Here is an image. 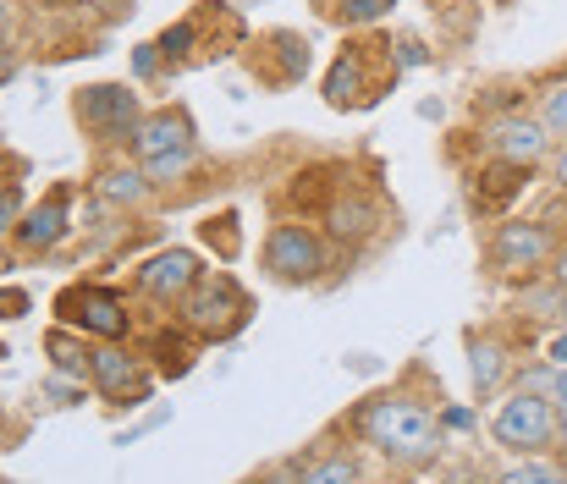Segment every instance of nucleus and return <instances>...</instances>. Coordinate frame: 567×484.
Instances as JSON below:
<instances>
[{
	"instance_id": "obj_4",
	"label": "nucleus",
	"mask_w": 567,
	"mask_h": 484,
	"mask_svg": "<svg viewBox=\"0 0 567 484\" xmlns=\"http://www.w3.org/2000/svg\"><path fill=\"white\" fill-rule=\"evenodd\" d=\"M72 116L100 150H122V144H133V133L144 122V100L133 83H89V89H78Z\"/></svg>"
},
{
	"instance_id": "obj_6",
	"label": "nucleus",
	"mask_w": 567,
	"mask_h": 484,
	"mask_svg": "<svg viewBox=\"0 0 567 484\" xmlns=\"http://www.w3.org/2000/svg\"><path fill=\"white\" fill-rule=\"evenodd\" d=\"M55 320L83 330L89 341H127L133 336V309L116 287H100V281H72L55 292Z\"/></svg>"
},
{
	"instance_id": "obj_34",
	"label": "nucleus",
	"mask_w": 567,
	"mask_h": 484,
	"mask_svg": "<svg viewBox=\"0 0 567 484\" xmlns=\"http://www.w3.org/2000/svg\"><path fill=\"white\" fill-rule=\"evenodd\" d=\"M11 72H17V55H11V44H6V39H0V83H6V78H11Z\"/></svg>"
},
{
	"instance_id": "obj_12",
	"label": "nucleus",
	"mask_w": 567,
	"mask_h": 484,
	"mask_svg": "<svg viewBox=\"0 0 567 484\" xmlns=\"http://www.w3.org/2000/svg\"><path fill=\"white\" fill-rule=\"evenodd\" d=\"M66 231H72V187L61 182V187H50L39 204L22 209V220L11 226V243H17L22 254H50V248L66 243Z\"/></svg>"
},
{
	"instance_id": "obj_9",
	"label": "nucleus",
	"mask_w": 567,
	"mask_h": 484,
	"mask_svg": "<svg viewBox=\"0 0 567 484\" xmlns=\"http://www.w3.org/2000/svg\"><path fill=\"white\" fill-rule=\"evenodd\" d=\"M551 254H557V237L546 220H502L491 237V265L502 276H535L551 265Z\"/></svg>"
},
{
	"instance_id": "obj_35",
	"label": "nucleus",
	"mask_w": 567,
	"mask_h": 484,
	"mask_svg": "<svg viewBox=\"0 0 567 484\" xmlns=\"http://www.w3.org/2000/svg\"><path fill=\"white\" fill-rule=\"evenodd\" d=\"M0 28H6V0H0Z\"/></svg>"
},
{
	"instance_id": "obj_21",
	"label": "nucleus",
	"mask_w": 567,
	"mask_h": 484,
	"mask_svg": "<svg viewBox=\"0 0 567 484\" xmlns=\"http://www.w3.org/2000/svg\"><path fill=\"white\" fill-rule=\"evenodd\" d=\"M507 484H557L567 480V463H551V452H518L507 468H502Z\"/></svg>"
},
{
	"instance_id": "obj_29",
	"label": "nucleus",
	"mask_w": 567,
	"mask_h": 484,
	"mask_svg": "<svg viewBox=\"0 0 567 484\" xmlns=\"http://www.w3.org/2000/svg\"><path fill=\"white\" fill-rule=\"evenodd\" d=\"M551 397H557V419H563V441H567V369H557V385H551Z\"/></svg>"
},
{
	"instance_id": "obj_30",
	"label": "nucleus",
	"mask_w": 567,
	"mask_h": 484,
	"mask_svg": "<svg viewBox=\"0 0 567 484\" xmlns=\"http://www.w3.org/2000/svg\"><path fill=\"white\" fill-rule=\"evenodd\" d=\"M551 182L567 193V144H557V150H551Z\"/></svg>"
},
{
	"instance_id": "obj_5",
	"label": "nucleus",
	"mask_w": 567,
	"mask_h": 484,
	"mask_svg": "<svg viewBox=\"0 0 567 484\" xmlns=\"http://www.w3.org/2000/svg\"><path fill=\"white\" fill-rule=\"evenodd\" d=\"M331 265V248L326 237L309 226V220H276L265 231V276L281 281V287H315Z\"/></svg>"
},
{
	"instance_id": "obj_10",
	"label": "nucleus",
	"mask_w": 567,
	"mask_h": 484,
	"mask_svg": "<svg viewBox=\"0 0 567 484\" xmlns=\"http://www.w3.org/2000/svg\"><path fill=\"white\" fill-rule=\"evenodd\" d=\"M551 150H557V138L546 133L540 111H535V116H529V111H502V116L485 122V155L540 165V161H551Z\"/></svg>"
},
{
	"instance_id": "obj_17",
	"label": "nucleus",
	"mask_w": 567,
	"mask_h": 484,
	"mask_svg": "<svg viewBox=\"0 0 567 484\" xmlns=\"http://www.w3.org/2000/svg\"><path fill=\"white\" fill-rule=\"evenodd\" d=\"M468 374H474V397H496L513 374V352L502 336H468Z\"/></svg>"
},
{
	"instance_id": "obj_27",
	"label": "nucleus",
	"mask_w": 567,
	"mask_h": 484,
	"mask_svg": "<svg viewBox=\"0 0 567 484\" xmlns=\"http://www.w3.org/2000/svg\"><path fill=\"white\" fill-rule=\"evenodd\" d=\"M33 303H28V292L22 287H0V320H22Z\"/></svg>"
},
{
	"instance_id": "obj_31",
	"label": "nucleus",
	"mask_w": 567,
	"mask_h": 484,
	"mask_svg": "<svg viewBox=\"0 0 567 484\" xmlns=\"http://www.w3.org/2000/svg\"><path fill=\"white\" fill-rule=\"evenodd\" d=\"M546 270H551V281H557V287H567V243H557V254H551V265H546Z\"/></svg>"
},
{
	"instance_id": "obj_33",
	"label": "nucleus",
	"mask_w": 567,
	"mask_h": 484,
	"mask_svg": "<svg viewBox=\"0 0 567 484\" xmlns=\"http://www.w3.org/2000/svg\"><path fill=\"white\" fill-rule=\"evenodd\" d=\"M441 424H452V430H468V424H474V413H468V408H446V413H441Z\"/></svg>"
},
{
	"instance_id": "obj_25",
	"label": "nucleus",
	"mask_w": 567,
	"mask_h": 484,
	"mask_svg": "<svg viewBox=\"0 0 567 484\" xmlns=\"http://www.w3.org/2000/svg\"><path fill=\"white\" fill-rule=\"evenodd\" d=\"M22 209H28V204H22V187L6 182V187H0V237H11V226L22 220Z\"/></svg>"
},
{
	"instance_id": "obj_16",
	"label": "nucleus",
	"mask_w": 567,
	"mask_h": 484,
	"mask_svg": "<svg viewBox=\"0 0 567 484\" xmlns=\"http://www.w3.org/2000/svg\"><path fill=\"white\" fill-rule=\"evenodd\" d=\"M375 226H380V204L370 193H359V187H348V193H337V198L326 204V231H331L337 243H364Z\"/></svg>"
},
{
	"instance_id": "obj_37",
	"label": "nucleus",
	"mask_w": 567,
	"mask_h": 484,
	"mask_svg": "<svg viewBox=\"0 0 567 484\" xmlns=\"http://www.w3.org/2000/svg\"><path fill=\"white\" fill-rule=\"evenodd\" d=\"M0 187H6V182H0Z\"/></svg>"
},
{
	"instance_id": "obj_22",
	"label": "nucleus",
	"mask_w": 567,
	"mask_h": 484,
	"mask_svg": "<svg viewBox=\"0 0 567 484\" xmlns=\"http://www.w3.org/2000/svg\"><path fill=\"white\" fill-rule=\"evenodd\" d=\"M396 0H326V17L342 22V28H370L380 17H391Z\"/></svg>"
},
{
	"instance_id": "obj_3",
	"label": "nucleus",
	"mask_w": 567,
	"mask_h": 484,
	"mask_svg": "<svg viewBox=\"0 0 567 484\" xmlns=\"http://www.w3.org/2000/svg\"><path fill=\"white\" fill-rule=\"evenodd\" d=\"M254 315V298L243 292V281L237 276H226V270H204L198 281H193V292L177 303V320L188 325L198 341H231L243 325Z\"/></svg>"
},
{
	"instance_id": "obj_28",
	"label": "nucleus",
	"mask_w": 567,
	"mask_h": 484,
	"mask_svg": "<svg viewBox=\"0 0 567 484\" xmlns=\"http://www.w3.org/2000/svg\"><path fill=\"white\" fill-rule=\"evenodd\" d=\"M540 358H546L551 369H567V325H563V330H551V336H546V347H540Z\"/></svg>"
},
{
	"instance_id": "obj_14",
	"label": "nucleus",
	"mask_w": 567,
	"mask_h": 484,
	"mask_svg": "<svg viewBox=\"0 0 567 484\" xmlns=\"http://www.w3.org/2000/svg\"><path fill=\"white\" fill-rule=\"evenodd\" d=\"M177 150H198V127L183 105H161V111H144L138 133H133V155L138 161H155V155H177Z\"/></svg>"
},
{
	"instance_id": "obj_26",
	"label": "nucleus",
	"mask_w": 567,
	"mask_h": 484,
	"mask_svg": "<svg viewBox=\"0 0 567 484\" xmlns=\"http://www.w3.org/2000/svg\"><path fill=\"white\" fill-rule=\"evenodd\" d=\"M133 72L150 83V78H161V72H172L166 66V55H161V44H138V55H133Z\"/></svg>"
},
{
	"instance_id": "obj_20",
	"label": "nucleus",
	"mask_w": 567,
	"mask_h": 484,
	"mask_svg": "<svg viewBox=\"0 0 567 484\" xmlns=\"http://www.w3.org/2000/svg\"><path fill=\"white\" fill-rule=\"evenodd\" d=\"M198 243L204 248H215V259H237L243 254V220H237V209H220V215H204L198 220Z\"/></svg>"
},
{
	"instance_id": "obj_13",
	"label": "nucleus",
	"mask_w": 567,
	"mask_h": 484,
	"mask_svg": "<svg viewBox=\"0 0 567 484\" xmlns=\"http://www.w3.org/2000/svg\"><path fill=\"white\" fill-rule=\"evenodd\" d=\"M529 182H535V165L491 155L485 165L468 171V204H474V215H502V209H513L524 198Z\"/></svg>"
},
{
	"instance_id": "obj_11",
	"label": "nucleus",
	"mask_w": 567,
	"mask_h": 484,
	"mask_svg": "<svg viewBox=\"0 0 567 484\" xmlns=\"http://www.w3.org/2000/svg\"><path fill=\"white\" fill-rule=\"evenodd\" d=\"M198 276H204V265H198V254H193V248H161V254H150V259L133 270V287H138L150 303L177 309V303L193 292V281H198Z\"/></svg>"
},
{
	"instance_id": "obj_36",
	"label": "nucleus",
	"mask_w": 567,
	"mask_h": 484,
	"mask_svg": "<svg viewBox=\"0 0 567 484\" xmlns=\"http://www.w3.org/2000/svg\"><path fill=\"white\" fill-rule=\"evenodd\" d=\"M0 358H6V341H0Z\"/></svg>"
},
{
	"instance_id": "obj_15",
	"label": "nucleus",
	"mask_w": 567,
	"mask_h": 484,
	"mask_svg": "<svg viewBox=\"0 0 567 484\" xmlns=\"http://www.w3.org/2000/svg\"><path fill=\"white\" fill-rule=\"evenodd\" d=\"M94 198L111 204V209H144L155 198V182H150V171H144L138 155L133 161H111L94 176Z\"/></svg>"
},
{
	"instance_id": "obj_23",
	"label": "nucleus",
	"mask_w": 567,
	"mask_h": 484,
	"mask_svg": "<svg viewBox=\"0 0 567 484\" xmlns=\"http://www.w3.org/2000/svg\"><path fill=\"white\" fill-rule=\"evenodd\" d=\"M155 44H161L166 66H183L193 50H198V17H183V22H172V28H166V33H161Z\"/></svg>"
},
{
	"instance_id": "obj_2",
	"label": "nucleus",
	"mask_w": 567,
	"mask_h": 484,
	"mask_svg": "<svg viewBox=\"0 0 567 484\" xmlns=\"http://www.w3.org/2000/svg\"><path fill=\"white\" fill-rule=\"evenodd\" d=\"M491 441L518 457V452H557L563 446V419H557V397L540 385H513L496 413H491Z\"/></svg>"
},
{
	"instance_id": "obj_1",
	"label": "nucleus",
	"mask_w": 567,
	"mask_h": 484,
	"mask_svg": "<svg viewBox=\"0 0 567 484\" xmlns=\"http://www.w3.org/2000/svg\"><path fill=\"white\" fill-rule=\"evenodd\" d=\"M348 424H353V435H359L375 457H385V463L402 468V474L430 468V463L441 457V446H446L441 408H430L424 397H408V391H380L370 402H359Z\"/></svg>"
},
{
	"instance_id": "obj_19",
	"label": "nucleus",
	"mask_w": 567,
	"mask_h": 484,
	"mask_svg": "<svg viewBox=\"0 0 567 484\" xmlns=\"http://www.w3.org/2000/svg\"><path fill=\"white\" fill-rule=\"evenodd\" d=\"M44 352H50V369L55 374H72V380H89V336L83 330H72V325L55 320V330L44 336Z\"/></svg>"
},
{
	"instance_id": "obj_7",
	"label": "nucleus",
	"mask_w": 567,
	"mask_h": 484,
	"mask_svg": "<svg viewBox=\"0 0 567 484\" xmlns=\"http://www.w3.org/2000/svg\"><path fill=\"white\" fill-rule=\"evenodd\" d=\"M375 50L380 44H348L331 61V72H326V105L331 111H370L380 94L396 83V66L375 72Z\"/></svg>"
},
{
	"instance_id": "obj_18",
	"label": "nucleus",
	"mask_w": 567,
	"mask_h": 484,
	"mask_svg": "<svg viewBox=\"0 0 567 484\" xmlns=\"http://www.w3.org/2000/svg\"><path fill=\"white\" fill-rule=\"evenodd\" d=\"M150 358H155V374L183 380L193 369V358H198V336H193L183 320H177V330H155V336H150Z\"/></svg>"
},
{
	"instance_id": "obj_32",
	"label": "nucleus",
	"mask_w": 567,
	"mask_h": 484,
	"mask_svg": "<svg viewBox=\"0 0 567 484\" xmlns=\"http://www.w3.org/2000/svg\"><path fill=\"white\" fill-rule=\"evenodd\" d=\"M424 61V44L419 39H402V55H396V66H419Z\"/></svg>"
},
{
	"instance_id": "obj_8",
	"label": "nucleus",
	"mask_w": 567,
	"mask_h": 484,
	"mask_svg": "<svg viewBox=\"0 0 567 484\" xmlns=\"http://www.w3.org/2000/svg\"><path fill=\"white\" fill-rule=\"evenodd\" d=\"M89 385L116 408H144L155 391V369H144V358H133L122 341H100L89 352Z\"/></svg>"
},
{
	"instance_id": "obj_24",
	"label": "nucleus",
	"mask_w": 567,
	"mask_h": 484,
	"mask_svg": "<svg viewBox=\"0 0 567 484\" xmlns=\"http://www.w3.org/2000/svg\"><path fill=\"white\" fill-rule=\"evenodd\" d=\"M540 122H546V133L557 144H567V78H551L540 89Z\"/></svg>"
}]
</instances>
